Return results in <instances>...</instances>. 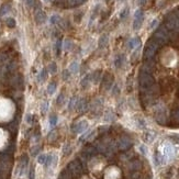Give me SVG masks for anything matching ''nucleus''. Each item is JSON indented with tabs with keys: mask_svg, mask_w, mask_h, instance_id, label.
I'll return each mask as SVG.
<instances>
[{
	"mask_svg": "<svg viewBox=\"0 0 179 179\" xmlns=\"http://www.w3.org/2000/svg\"><path fill=\"white\" fill-rule=\"evenodd\" d=\"M39 151H40V147L36 146L35 148H34V149H33L32 152H31V153H32V156H36V154L39 153Z\"/></svg>",
	"mask_w": 179,
	"mask_h": 179,
	"instance_id": "nucleus-40",
	"label": "nucleus"
},
{
	"mask_svg": "<svg viewBox=\"0 0 179 179\" xmlns=\"http://www.w3.org/2000/svg\"><path fill=\"white\" fill-rule=\"evenodd\" d=\"M70 73L73 74H77L79 72V64L77 62H73L70 65H69V69H68Z\"/></svg>",
	"mask_w": 179,
	"mask_h": 179,
	"instance_id": "nucleus-16",
	"label": "nucleus"
},
{
	"mask_svg": "<svg viewBox=\"0 0 179 179\" xmlns=\"http://www.w3.org/2000/svg\"><path fill=\"white\" fill-rule=\"evenodd\" d=\"M106 1H107V2H109V1H110V0H106Z\"/></svg>",
	"mask_w": 179,
	"mask_h": 179,
	"instance_id": "nucleus-51",
	"label": "nucleus"
},
{
	"mask_svg": "<svg viewBox=\"0 0 179 179\" xmlns=\"http://www.w3.org/2000/svg\"><path fill=\"white\" fill-rule=\"evenodd\" d=\"M47 108H49V103L47 102H42L41 105V111L43 113H45L47 111Z\"/></svg>",
	"mask_w": 179,
	"mask_h": 179,
	"instance_id": "nucleus-34",
	"label": "nucleus"
},
{
	"mask_svg": "<svg viewBox=\"0 0 179 179\" xmlns=\"http://www.w3.org/2000/svg\"><path fill=\"white\" fill-rule=\"evenodd\" d=\"M154 138H155V133H153V132H146L144 134V141L147 142V143H152L154 141Z\"/></svg>",
	"mask_w": 179,
	"mask_h": 179,
	"instance_id": "nucleus-17",
	"label": "nucleus"
},
{
	"mask_svg": "<svg viewBox=\"0 0 179 179\" xmlns=\"http://www.w3.org/2000/svg\"><path fill=\"white\" fill-rule=\"evenodd\" d=\"M129 14V8L126 7V8H124L120 12V19H124V18H126V16Z\"/></svg>",
	"mask_w": 179,
	"mask_h": 179,
	"instance_id": "nucleus-30",
	"label": "nucleus"
},
{
	"mask_svg": "<svg viewBox=\"0 0 179 179\" xmlns=\"http://www.w3.org/2000/svg\"><path fill=\"white\" fill-rule=\"evenodd\" d=\"M152 40H153L156 44H158V46L164 45L166 42L168 41V31H167V29H166L165 26H161V28L154 33Z\"/></svg>",
	"mask_w": 179,
	"mask_h": 179,
	"instance_id": "nucleus-2",
	"label": "nucleus"
},
{
	"mask_svg": "<svg viewBox=\"0 0 179 179\" xmlns=\"http://www.w3.org/2000/svg\"><path fill=\"white\" fill-rule=\"evenodd\" d=\"M68 171L75 176H78L82 174V165L79 164L78 161H73L68 165Z\"/></svg>",
	"mask_w": 179,
	"mask_h": 179,
	"instance_id": "nucleus-6",
	"label": "nucleus"
},
{
	"mask_svg": "<svg viewBox=\"0 0 179 179\" xmlns=\"http://www.w3.org/2000/svg\"><path fill=\"white\" fill-rule=\"evenodd\" d=\"M153 68H154V64L151 62V59L149 61H147L146 63L143 65L142 67V72L143 73H146V74H151L153 72Z\"/></svg>",
	"mask_w": 179,
	"mask_h": 179,
	"instance_id": "nucleus-11",
	"label": "nucleus"
},
{
	"mask_svg": "<svg viewBox=\"0 0 179 179\" xmlns=\"http://www.w3.org/2000/svg\"><path fill=\"white\" fill-rule=\"evenodd\" d=\"M87 129H88V122L85 121V120H82V121L76 123V124L74 125L73 131L75 133H82V132H84V131L87 130Z\"/></svg>",
	"mask_w": 179,
	"mask_h": 179,
	"instance_id": "nucleus-7",
	"label": "nucleus"
},
{
	"mask_svg": "<svg viewBox=\"0 0 179 179\" xmlns=\"http://www.w3.org/2000/svg\"><path fill=\"white\" fill-rule=\"evenodd\" d=\"M112 92H113V95H118V92H119V87H118L116 85H114V87H113V90H112Z\"/></svg>",
	"mask_w": 179,
	"mask_h": 179,
	"instance_id": "nucleus-41",
	"label": "nucleus"
},
{
	"mask_svg": "<svg viewBox=\"0 0 179 179\" xmlns=\"http://www.w3.org/2000/svg\"><path fill=\"white\" fill-rule=\"evenodd\" d=\"M58 20H59V16L55 14V16H51V19H49V22H51L52 24H55V23H58Z\"/></svg>",
	"mask_w": 179,
	"mask_h": 179,
	"instance_id": "nucleus-33",
	"label": "nucleus"
},
{
	"mask_svg": "<svg viewBox=\"0 0 179 179\" xmlns=\"http://www.w3.org/2000/svg\"><path fill=\"white\" fill-rule=\"evenodd\" d=\"M138 149H140V152H141V154L144 155V156H146L147 155V147L144 145V144H142V145H140L138 146Z\"/></svg>",
	"mask_w": 179,
	"mask_h": 179,
	"instance_id": "nucleus-28",
	"label": "nucleus"
},
{
	"mask_svg": "<svg viewBox=\"0 0 179 179\" xmlns=\"http://www.w3.org/2000/svg\"><path fill=\"white\" fill-rule=\"evenodd\" d=\"M140 45H141V39L140 38H133L128 43L129 49H136V47H140Z\"/></svg>",
	"mask_w": 179,
	"mask_h": 179,
	"instance_id": "nucleus-10",
	"label": "nucleus"
},
{
	"mask_svg": "<svg viewBox=\"0 0 179 179\" xmlns=\"http://www.w3.org/2000/svg\"><path fill=\"white\" fill-rule=\"evenodd\" d=\"M170 138L174 142H176L177 144H179V134H172V135H170Z\"/></svg>",
	"mask_w": 179,
	"mask_h": 179,
	"instance_id": "nucleus-35",
	"label": "nucleus"
},
{
	"mask_svg": "<svg viewBox=\"0 0 179 179\" xmlns=\"http://www.w3.org/2000/svg\"><path fill=\"white\" fill-rule=\"evenodd\" d=\"M108 42H109V36H108L107 34H102V35L100 36V39H99V42H98L99 47H101V49L106 47Z\"/></svg>",
	"mask_w": 179,
	"mask_h": 179,
	"instance_id": "nucleus-13",
	"label": "nucleus"
},
{
	"mask_svg": "<svg viewBox=\"0 0 179 179\" xmlns=\"http://www.w3.org/2000/svg\"><path fill=\"white\" fill-rule=\"evenodd\" d=\"M63 99H64V95H63V93H61V95H59V97L57 98V103H61Z\"/></svg>",
	"mask_w": 179,
	"mask_h": 179,
	"instance_id": "nucleus-42",
	"label": "nucleus"
},
{
	"mask_svg": "<svg viewBox=\"0 0 179 179\" xmlns=\"http://www.w3.org/2000/svg\"><path fill=\"white\" fill-rule=\"evenodd\" d=\"M61 1H62V0H57V2H61Z\"/></svg>",
	"mask_w": 179,
	"mask_h": 179,
	"instance_id": "nucleus-50",
	"label": "nucleus"
},
{
	"mask_svg": "<svg viewBox=\"0 0 179 179\" xmlns=\"http://www.w3.org/2000/svg\"><path fill=\"white\" fill-rule=\"evenodd\" d=\"M158 47H159L158 44H156L153 40H151V41L148 42L146 44V47L144 49V57H145V59L149 61L151 58H153V56L155 55V53L158 49Z\"/></svg>",
	"mask_w": 179,
	"mask_h": 179,
	"instance_id": "nucleus-3",
	"label": "nucleus"
},
{
	"mask_svg": "<svg viewBox=\"0 0 179 179\" xmlns=\"http://www.w3.org/2000/svg\"><path fill=\"white\" fill-rule=\"evenodd\" d=\"M54 136H55V132L53 131V132H52V134L49 135V140H54V138H55Z\"/></svg>",
	"mask_w": 179,
	"mask_h": 179,
	"instance_id": "nucleus-46",
	"label": "nucleus"
},
{
	"mask_svg": "<svg viewBox=\"0 0 179 179\" xmlns=\"http://www.w3.org/2000/svg\"><path fill=\"white\" fill-rule=\"evenodd\" d=\"M63 49L65 51H70L73 49V42L70 40H65L64 41V45H63Z\"/></svg>",
	"mask_w": 179,
	"mask_h": 179,
	"instance_id": "nucleus-21",
	"label": "nucleus"
},
{
	"mask_svg": "<svg viewBox=\"0 0 179 179\" xmlns=\"http://www.w3.org/2000/svg\"><path fill=\"white\" fill-rule=\"evenodd\" d=\"M46 157H47V155L46 154H40L39 155V157H38V163L44 165L45 162H46Z\"/></svg>",
	"mask_w": 179,
	"mask_h": 179,
	"instance_id": "nucleus-24",
	"label": "nucleus"
},
{
	"mask_svg": "<svg viewBox=\"0 0 179 179\" xmlns=\"http://www.w3.org/2000/svg\"><path fill=\"white\" fill-rule=\"evenodd\" d=\"M70 78V72L68 69H64L63 70V79L64 80H68Z\"/></svg>",
	"mask_w": 179,
	"mask_h": 179,
	"instance_id": "nucleus-29",
	"label": "nucleus"
},
{
	"mask_svg": "<svg viewBox=\"0 0 179 179\" xmlns=\"http://www.w3.org/2000/svg\"><path fill=\"white\" fill-rule=\"evenodd\" d=\"M35 21L39 24H42V23H44L46 21V14H45L44 11H42L41 9L36 10V12H35Z\"/></svg>",
	"mask_w": 179,
	"mask_h": 179,
	"instance_id": "nucleus-9",
	"label": "nucleus"
},
{
	"mask_svg": "<svg viewBox=\"0 0 179 179\" xmlns=\"http://www.w3.org/2000/svg\"><path fill=\"white\" fill-rule=\"evenodd\" d=\"M123 1H125V0H119V2H123Z\"/></svg>",
	"mask_w": 179,
	"mask_h": 179,
	"instance_id": "nucleus-49",
	"label": "nucleus"
},
{
	"mask_svg": "<svg viewBox=\"0 0 179 179\" xmlns=\"http://www.w3.org/2000/svg\"><path fill=\"white\" fill-rule=\"evenodd\" d=\"M57 70V67H56V64L55 63H51L49 66V72L51 74H55Z\"/></svg>",
	"mask_w": 179,
	"mask_h": 179,
	"instance_id": "nucleus-27",
	"label": "nucleus"
},
{
	"mask_svg": "<svg viewBox=\"0 0 179 179\" xmlns=\"http://www.w3.org/2000/svg\"><path fill=\"white\" fill-rule=\"evenodd\" d=\"M26 5L29 8H33L35 6V0H26Z\"/></svg>",
	"mask_w": 179,
	"mask_h": 179,
	"instance_id": "nucleus-36",
	"label": "nucleus"
},
{
	"mask_svg": "<svg viewBox=\"0 0 179 179\" xmlns=\"http://www.w3.org/2000/svg\"><path fill=\"white\" fill-rule=\"evenodd\" d=\"M86 0H75V6L76 5H82V2H85Z\"/></svg>",
	"mask_w": 179,
	"mask_h": 179,
	"instance_id": "nucleus-44",
	"label": "nucleus"
},
{
	"mask_svg": "<svg viewBox=\"0 0 179 179\" xmlns=\"http://www.w3.org/2000/svg\"><path fill=\"white\" fill-rule=\"evenodd\" d=\"M46 77H47V70L44 68V69H42L41 73L39 74V76H38V82H44L46 79Z\"/></svg>",
	"mask_w": 179,
	"mask_h": 179,
	"instance_id": "nucleus-18",
	"label": "nucleus"
},
{
	"mask_svg": "<svg viewBox=\"0 0 179 179\" xmlns=\"http://www.w3.org/2000/svg\"><path fill=\"white\" fill-rule=\"evenodd\" d=\"M44 1H45V2H47V3H49V2H52L53 0H44Z\"/></svg>",
	"mask_w": 179,
	"mask_h": 179,
	"instance_id": "nucleus-48",
	"label": "nucleus"
},
{
	"mask_svg": "<svg viewBox=\"0 0 179 179\" xmlns=\"http://www.w3.org/2000/svg\"><path fill=\"white\" fill-rule=\"evenodd\" d=\"M154 86V78L151 76V74L142 73L140 74V87L144 91H148Z\"/></svg>",
	"mask_w": 179,
	"mask_h": 179,
	"instance_id": "nucleus-1",
	"label": "nucleus"
},
{
	"mask_svg": "<svg viewBox=\"0 0 179 179\" xmlns=\"http://www.w3.org/2000/svg\"><path fill=\"white\" fill-rule=\"evenodd\" d=\"M162 154H163V156L167 161L168 158H171V157L175 156V148L169 143H165L163 145V153Z\"/></svg>",
	"mask_w": 179,
	"mask_h": 179,
	"instance_id": "nucleus-5",
	"label": "nucleus"
},
{
	"mask_svg": "<svg viewBox=\"0 0 179 179\" xmlns=\"http://www.w3.org/2000/svg\"><path fill=\"white\" fill-rule=\"evenodd\" d=\"M131 144H132V142H131V140L129 138H120V141H119V143H118V146L120 149H128L129 147L131 146Z\"/></svg>",
	"mask_w": 179,
	"mask_h": 179,
	"instance_id": "nucleus-8",
	"label": "nucleus"
},
{
	"mask_svg": "<svg viewBox=\"0 0 179 179\" xmlns=\"http://www.w3.org/2000/svg\"><path fill=\"white\" fill-rule=\"evenodd\" d=\"M123 62H124V55H119L114 61V65H115V67L120 68L123 65Z\"/></svg>",
	"mask_w": 179,
	"mask_h": 179,
	"instance_id": "nucleus-19",
	"label": "nucleus"
},
{
	"mask_svg": "<svg viewBox=\"0 0 179 179\" xmlns=\"http://www.w3.org/2000/svg\"><path fill=\"white\" fill-rule=\"evenodd\" d=\"M25 120H26V122L29 123V124H31L33 122V116L32 114H28L26 116H25Z\"/></svg>",
	"mask_w": 179,
	"mask_h": 179,
	"instance_id": "nucleus-38",
	"label": "nucleus"
},
{
	"mask_svg": "<svg viewBox=\"0 0 179 179\" xmlns=\"http://www.w3.org/2000/svg\"><path fill=\"white\" fill-rule=\"evenodd\" d=\"M6 23H7V25H8L9 28H14L16 26V20L13 18H8L6 20Z\"/></svg>",
	"mask_w": 179,
	"mask_h": 179,
	"instance_id": "nucleus-25",
	"label": "nucleus"
},
{
	"mask_svg": "<svg viewBox=\"0 0 179 179\" xmlns=\"http://www.w3.org/2000/svg\"><path fill=\"white\" fill-rule=\"evenodd\" d=\"M87 108V103H86V100H84V99H80V100H77V103H76V107H75V109H77L78 111H85V109Z\"/></svg>",
	"mask_w": 179,
	"mask_h": 179,
	"instance_id": "nucleus-14",
	"label": "nucleus"
},
{
	"mask_svg": "<svg viewBox=\"0 0 179 179\" xmlns=\"http://www.w3.org/2000/svg\"><path fill=\"white\" fill-rule=\"evenodd\" d=\"M30 179H34V168H31L30 169Z\"/></svg>",
	"mask_w": 179,
	"mask_h": 179,
	"instance_id": "nucleus-43",
	"label": "nucleus"
},
{
	"mask_svg": "<svg viewBox=\"0 0 179 179\" xmlns=\"http://www.w3.org/2000/svg\"><path fill=\"white\" fill-rule=\"evenodd\" d=\"M77 98L76 97H73L72 99H70V101H69V103H68V109L69 110H73L74 108L76 107V103H77Z\"/></svg>",
	"mask_w": 179,
	"mask_h": 179,
	"instance_id": "nucleus-23",
	"label": "nucleus"
},
{
	"mask_svg": "<svg viewBox=\"0 0 179 179\" xmlns=\"http://www.w3.org/2000/svg\"><path fill=\"white\" fill-rule=\"evenodd\" d=\"M175 118L179 121V110H177V111L175 112Z\"/></svg>",
	"mask_w": 179,
	"mask_h": 179,
	"instance_id": "nucleus-47",
	"label": "nucleus"
},
{
	"mask_svg": "<svg viewBox=\"0 0 179 179\" xmlns=\"http://www.w3.org/2000/svg\"><path fill=\"white\" fill-rule=\"evenodd\" d=\"M157 24H158V20H157V19H155V20L152 21V23H151V25H149V29H154Z\"/></svg>",
	"mask_w": 179,
	"mask_h": 179,
	"instance_id": "nucleus-39",
	"label": "nucleus"
},
{
	"mask_svg": "<svg viewBox=\"0 0 179 179\" xmlns=\"http://www.w3.org/2000/svg\"><path fill=\"white\" fill-rule=\"evenodd\" d=\"M56 163V156L53 154L51 155H47V157H46V162H45V166L46 167H52V166H54Z\"/></svg>",
	"mask_w": 179,
	"mask_h": 179,
	"instance_id": "nucleus-12",
	"label": "nucleus"
},
{
	"mask_svg": "<svg viewBox=\"0 0 179 179\" xmlns=\"http://www.w3.org/2000/svg\"><path fill=\"white\" fill-rule=\"evenodd\" d=\"M10 9H11V7H10L9 5H3V6L1 7V9H0V16L7 14L9 11H10Z\"/></svg>",
	"mask_w": 179,
	"mask_h": 179,
	"instance_id": "nucleus-20",
	"label": "nucleus"
},
{
	"mask_svg": "<svg viewBox=\"0 0 179 179\" xmlns=\"http://www.w3.org/2000/svg\"><path fill=\"white\" fill-rule=\"evenodd\" d=\"M146 3V0H138V5L140 6H144Z\"/></svg>",
	"mask_w": 179,
	"mask_h": 179,
	"instance_id": "nucleus-45",
	"label": "nucleus"
},
{
	"mask_svg": "<svg viewBox=\"0 0 179 179\" xmlns=\"http://www.w3.org/2000/svg\"><path fill=\"white\" fill-rule=\"evenodd\" d=\"M105 119H106L107 121H113L114 119H115V116H114L113 113H111V112H108L106 114V116H105Z\"/></svg>",
	"mask_w": 179,
	"mask_h": 179,
	"instance_id": "nucleus-32",
	"label": "nucleus"
},
{
	"mask_svg": "<svg viewBox=\"0 0 179 179\" xmlns=\"http://www.w3.org/2000/svg\"><path fill=\"white\" fill-rule=\"evenodd\" d=\"M56 123H57V116L55 114H52L49 116V124H51V126H54Z\"/></svg>",
	"mask_w": 179,
	"mask_h": 179,
	"instance_id": "nucleus-26",
	"label": "nucleus"
},
{
	"mask_svg": "<svg viewBox=\"0 0 179 179\" xmlns=\"http://www.w3.org/2000/svg\"><path fill=\"white\" fill-rule=\"evenodd\" d=\"M56 49H57V54L59 55V53H61V49H62V42H61V40H58V41H57Z\"/></svg>",
	"mask_w": 179,
	"mask_h": 179,
	"instance_id": "nucleus-37",
	"label": "nucleus"
},
{
	"mask_svg": "<svg viewBox=\"0 0 179 179\" xmlns=\"http://www.w3.org/2000/svg\"><path fill=\"white\" fill-rule=\"evenodd\" d=\"M55 90H56V84L55 82H51L47 86V92L49 95H53L55 92Z\"/></svg>",
	"mask_w": 179,
	"mask_h": 179,
	"instance_id": "nucleus-22",
	"label": "nucleus"
},
{
	"mask_svg": "<svg viewBox=\"0 0 179 179\" xmlns=\"http://www.w3.org/2000/svg\"><path fill=\"white\" fill-rule=\"evenodd\" d=\"M145 126H146V124H145V121H144L143 119H140V120H138V129H145Z\"/></svg>",
	"mask_w": 179,
	"mask_h": 179,
	"instance_id": "nucleus-31",
	"label": "nucleus"
},
{
	"mask_svg": "<svg viewBox=\"0 0 179 179\" xmlns=\"http://www.w3.org/2000/svg\"><path fill=\"white\" fill-rule=\"evenodd\" d=\"M143 20H144V12L138 9L135 11L134 13V21H133V29L134 30H138L141 26H142V23H143Z\"/></svg>",
	"mask_w": 179,
	"mask_h": 179,
	"instance_id": "nucleus-4",
	"label": "nucleus"
},
{
	"mask_svg": "<svg viewBox=\"0 0 179 179\" xmlns=\"http://www.w3.org/2000/svg\"><path fill=\"white\" fill-rule=\"evenodd\" d=\"M112 82H113V80H112V77L110 76V75H107V76H105V78H103V86H105V88L106 89H110L111 88V86H112Z\"/></svg>",
	"mask_w": 179,
	"mask_h": 179,
	"instance_id": "nucleus-15",
	"label": "nucleus"
}]
</instances>
